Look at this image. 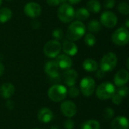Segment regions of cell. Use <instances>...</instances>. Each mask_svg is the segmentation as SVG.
Segmentation results:
<instances>
[{"label":"cell","instance_id":"6da1fadb","mask_svg":"<svg viewBox=\"0 0 129 129\" xmlns=\"http://www.w3.org/2000/svg\"><path fill=\"white\" fill-rule=\"evenodd\" d=\"M85 25L82 21L76 20L69 25L67 31V38L68 40L72 42L77 41L80 39L83 36H85Z\"/></svg>","mask_w":129,"mask_h":129},{"label":"cell","instance_id":"7a4b0ae2","mask_svg":"<svg viewBox=\"0 0 129 129\" xmlns=\"http://www.w3.org/2000/svg\"><path fill=\"white\" fill-rule=\"evenodd\" d=\"M116 87L110 82H104L100 84L96 88L97 97L102 101L108 100L116 93Z\"/></svg>","mask_w":129,"mask_h":129},{"label":"cell","instance_id":"3957f363","mask_svg":"<svg viewBox=\"0 0 129 129\" xmlns=\"http://www.w3.org/2000/svg\"><path fill=\"white\" fill-rule=\"evenodd\" d=\"M67 95V88L60 84H54L49 88L48 91V96L49 99L54 102L63 101Z\"/></svg>","mask_w":129,"mask_h":129},{"label":"cell","instance_id":"277c9868","mask_svg":"<svg viewBox=\"0 0 129 129\" xmlns=\"http://www.w3.org/2000/svg\"><path fill=\"white\" fill-rule=\"evenodd\" d=\"M57 17L61 22L64 23H70L75 17V9L70 4L63 3L58 8Z\"/></svg>","mask_w":129,"mask_h":129},{"label":"cell","instance_id":"5b68a950","mask_svg":"<svg viewBox=\"0 0 129 129\" xmlns=\"http://www.w3.org/2000/svg\"><path fill=\"white\" fill-rule=\"evenodd\" d=\"M118 63V58L116 54L113 52H108L105 54L101 60V70L104 72H111L113 71Z\"/></svg>","mask_w":129,"mask_h":129},{"label":"cell","instance_id":"8992f818","mask_svg":"<svg viewBox=\"0 0 129 129\" xmlns=\"http://www.w3.org/2000/svg\"><path fill=\"white\" fill-rule=\"evenodd\" d=\"M62 49V45L57 40H50L45 43L43 48L45 55L49 58L57 57Z\"/></svg>","mask_w":129,"mask_h":129},{"label":"cell","instance_id":"52a82bcc","mask_svg":"<svg viewBox=\"0 0 129 129\" xmlns=\"http://www.w3.org/2000/svg\"><path fill=\"white\" fill-rule=\"evenodd\" d=\"M112 42L118 46L126 45L129 42V32L126 28H119L111 36Z\"/></svg>","mask_w":129,"mask_h":129},{"label":"cell","instance_id":"ba28073f","mask_svg":"<svg viewBox=\"0 0 129 129\" xmlns=\"http://www.w3.org/2000/svg\"><path fill=\"white\" fill-rule=\"evenodd\" d=\"M81 93L85 97H91L95 90L96 83L93 78L90 76L84 77L79 84Z\"/></svg>","mask_w":129,"mask_h":129},{"label":"cell","instance_id":"9c48e42d","mask_svg":"<svg viewBox=\"0 0 129 129\" xmlns=\"http://www.w3.org/2000/svg\"><path fill=\"white\" fill-rule=\"evenodd\" d=\"M117 17L116 15L110 11H104L101 15V23L107 28H113L117 24Z\"/></svg>","mask_w":129,"mask_h":129},{"label":"cell","instance_id":"30bf717a","mask_svg":"<svg viewBox=\"0 0 129 129\" xmlns=\"http://www.w3.org/2000/svg\"><path fill=\"white\" fill-rule=\"evenodd\" d=\"M23 11L24 14L28 17L32 19H36V17L40 16L42 13V8L39 4L34 2H31L25 5Z\"/></svg>","mask_w":129,"mask_h":129},{"label":"cell","instance_id":"8fae6325","mask_svg":"<svg viewBox=\"0 0 129 129\" xmlns=\"http://www.w3.org/2000/svg\"><path fill=\"white\" fill-rule=\"evenodd\" d=\"M60 111L63 116L71 119L77 113V107L74 102L71 101H64L60 104Z\"/></svg>","mask_w":129,"mask_h":129},{"label":"cell","instance_id":"7c38bea8","mask_svg":"<svg viewBox=\"0 0 129 129\" xmlns=\"http://www.w3.org/2000/svg\"><path fill=\"white\" fill-rule=\"evenodd\" d=\"M129 80V73L128 70L122 69L119 70L114 76V83L117 87L125 85Z\"/></svg>","mask_w":129,"mask_h":129},{"label":"cell","instance_id":"4fadbf2b","mask_svg":"<svg viewBox=\"0 0 129 129\" xmlns=\"http://www.w3.org/2000/svg\"><path fill=\"white\" fill-rule=\"evenodd\" d=\"M37 119L42 123L48 124L51 122L54 119V113L48 107H43L40 109L37 113Z\"/></svg>","mask_w":129,"mask_h":129},{"label":"cell","instance_id":"5bb4252c","mask_svg":"<svg viewBox=\"0 0 129 129\" xmlns=\"http://www.w3.org/2000/svg\"><path fill=\"white\" fill-rule=\"evenodd\" d=\"M63 81L68 87L76 85L78 79V73L73 69H67L63 73Z\"/></svg>","mask_w":129,"mask_h":129},{"label":"cell","instance_id":"9a60e30c","mask_svg":"<svg viewBox=\"0 0 129 129\" xmlns=\"http://www.w3.org/2000/svg\"><path fill=\"white\" fill-rule=\"evenodd\" d=\"M110 126L112 129H128V119L124 116H119L112 120Z\"/></svg>","mask_w":129,"mask_h":129},{"label":"cell","instance_id":"2e32d148","mask_svg":"<svg viewBox=\"0 0 129 129\" xmlns=\"http://www.w3.org/2000/svg\"><path fill=\"white\" fill-rule=\"evenodd\" d=\"M56 63L58 65V67L62 69V70H67L70 69V67L73 66V60L70 58V56L65 54H59L57 57L56 59Z\"/></svg>","mask_w":129,"mask_h":129},{"label":"cell","instance_id":"e0dca14e","mask_svg":"<svg viewBox=\"0 0 129 129\" xmlns=\"http://www.w3.org/2000/svg\"><path fill=\"white\" fill-rule=\"evenodd\" d=\"M15 93V87L10 82H5L0 86V95L5 99H10Z\"/></svg>","mask_w":129,"mask_h":129},{"label":"cell","instance_id":"ac0fdd59","mask_svg":"<svg viewBox=\"0 0 129 129\" xmlns=\"http://www.w3.org/2000/svg\"><path fill=\"white\" fill-rule=\"evenodd\" d=\"M44 70L49 77H54V76L60 75L59 73L58 65L54 60L48 61L44 67Z\"/></svg>","mask_w":129,"mask_h":129},{"label":"cell","instance_id":"d6986e66","mask_svg":"<svg viewBox=\"0 0 129 129\" xmlns=\"http://www.w3.org/2000/svg\"><path fill=\"white\" fill-rule=\"evenodd\" d=\"M63 51L65 53V54L68 56H75L78 53V47L77 45L72 41L70 40H65L63 43L62 46Z\"/></svg>","mask_w":129,"mask_h":129},{"label":"cell","instance_id":"ffe728a7","mask_svg":"<svg viewBox=\"0 0 129 129\" xmlns=\"http://www.w3.org/2000/svg\"><path fill=\"white\" fill-rule=\"evenodd\" d=\"M82 67L85 71L92 73V72H95V71H97V70H98V63L96 60H94L91 58H88L83 61Z\"/></svg>","mask_w":129,"mask_h":129},{"label":"cell","instance_id":"44dd1931","mask_svg":"<svg viewBox=\"0 0 129 129\" xmlns=\"http://www.w3.org/2000/svg\"><path fill=\"white\" fill-rule=\"evenodd\" d=\"M12 11L8 8H0V23H5L12 17Z\"/></svg>","mask_w":129,"mask_h":129},{"label":"cell","instance_id":"7402d4cb","mask_svg":"<svg viewBox=\"0 0 129 129\" xmlns=\"http://www.w3.org/2000/svg\"><path fill=\"white\" fill-rule=\"evenodd\" d=\"M90 17V12L85 8H80L75 11V17L79 21H83L88 19Z\"/></svg>","mask_w":129,"mask_h":129},{"label":"cell","instance_id":"603a6c76","mask_svg":"<svg viewBox=\"0 0 129 129\" xmlns=\"http://www.w3.org/2000/svg\"><path fill=\"white\" fill-rule=\"evenodd\" d=\"M87 9L89 12L98 13L101 9V5L98 0H89L87 2Z\"/></svg>","mask_w":129,"mask_h":129},{"label":"cell","instance_id":"cb8c5ba5","mask_svg":"<svg viewBox=\"0 0 129 129\" xmlns=\"http://www.w3.org/2000/svg\"><path fill=\"white\" fill-rule=\"evenodd\" d=\"M81 129H101V125L95 119H88L82 124Z\"/></svg>","mask_w":129,"mask_h":129},{"label":"cell","instance_id":"d4e9b609","mask_svg":"<svg viewBox=\"0 0 129 129\" xmlns=\"http://www.w3.org/2000/svg\"><path fill=\"white\" fill-rule=\"evenodd\" d=\"M102 25L97 20H91L88 24V30L91 33H98L101 30Z\"/></svg>","mask_w":129,"mask_h":129},{"label":"cell","instance_id":"484cf974","mask_svg":"<svg viewBox=\"0 0 129 129\" xmlns=\"http://www.w3.org/2000/svg\"><path fill=\"white\" fill-rule=\"evenodd\" d=\"M84 42H85V44L86 45H88V47H93L96 44L97 40H96L95 36L93 34L87 33V34L85 35Z\"/></svg>","mask_w":129,"mask_h":129},{"label":"cell","instance_id":"4316f807","mask_svg":"<svg viewBox=\"0 0 129 129\" xmlns=\"http://www.w3.org/2000/svg\"><path fill=\"white\" fill-rule=\"evenodd\" d=\"M115 115V112L114 110L111 107H106L104 110L103 112V117L104 119L106 120H110L114 117Z\"/></svg>","mask_w":129,"mask_h":129},{"label":"cell","instance_id":"83f0119b","mask_svg":"<svg viewBox=\"0 0 129 129\" xmlns=\"http://www.w3.org/2000/svg\"><path fill=\"white\" fill-rule=\"evenodd\" d=\"M118 11L119 13L124 15H128L129 14V5L128 2H122L118 5Z\"/></svg>","mask_w":129,"mask_h":129},{"label":"cell","instance_id":"f1b7e54d","mask_svg":"<svg viewBox=\"0 0 129 129\" xmlns=\"http://www.w3.org/2000/svg\"><path fill=\"white\" fill-rule=\"evenodd\" d=\"M79 93H80L79 89L75 85L70 87V88L67 90V94H69V96L72 98L78 97L79 95Z\"/></svg>","mask_w":129,"mask_h":129},{"label":"cell","instance_id":"f546056e","mask_svg":"<svg viewBox=\"0 0 129 129\" xmlns=\"http://www.w3.org/2000/svg\"><path fill=\"white\" fill-rule=\"evenodd\" d=\"M129 92L128 87L126 85H123L121 87H119V88L117 89V91H116V93H117L119 96H121L122 98H125L128 96Z\"/></svg>","mask_w":129,"mask_h":129},{"label":"cell","instance_id":"4dcf8cb0","mask_svg":"<svg viewBox=\"0 0 129 129\" xmlns=\"http://www.w3.org/2000/svg\"><path fill=\"white\" fill-rule=\"evenodd\" d=\"M52 36L55 39V40H61L63 38V31L60 28L55 29L52 33Z\"/></svg>","mask_w":129,"mask_h":129},{"label":"cell","instance_id":"1f68e13d","mask_svg":"<svg viewBox=\"0 0 129 129\" xmlns=\"http://www.w3.org/2000/svg\"><path fill=\"white\" fill-rule=\"evenodd\" d=\"M112 102L116 105H120L122 103V98L119 96L117 93H115L111 98Z\"/></svg>","mask_w":129,"mask_h":129},{"label":"cell","instance_id":"d6a6232c","mask_svg":"<svg viewBox=\"0 0 129 129\" xmlns=\"http://www.w3.org/2000/svg\"><path fill=\"white\" fill-rule=\"evenodd\" d=\"M63 126L65 129H73L75 127V122L72 119H67L64 123H63Z\"/></svg>","mask_w":129,"mask_h":129},{"label":"cell","instance_id":"836d02e7","mask_svg":"<svg viewBox=\"0 0 129 129\" xmlns=\"http://www.w3.org/2000/svg\"><path fill=\"white\" fill-rule=\"evenodd\" d=\"M116 5V0H105L104 2V7L105 8H113Z\"/></svg>","mask_w":129,"mask_h":129},{"label":"cell","instance_id":"e575fe53","mask_svg":"<svg viewBox=\"0 0 129 129\" xmlns=\"http://www.w3.org/2000/svg\"><path fill=\"white\" fill-rule=\"evenodd\" d=\"M5 106H6V108L8 110H12L14 108V102L11 99H8L6 103H5Z\"/></svg>","mask_w":129,"mask_h":129},{"label":"cell","instance_id":"d590c367","mask_svg":"<svg viewBox=\"0 0 129 129\" xmlns=\"http://www.w3.org/2000/svg\"><path fill=\"white\" fill-rule=\"evenodd\" d=\"M30 25H31V27L33 29H38L39 27H40V22L36 19L33 20L30 23Z\"/></svg>","mask_w":129,"mask_h":129},{"label":"cell","instance_id":"8d00e7d4","mask_svg":"<svg viewBox=\"0 0 129 129\" xmlns=\"http://www.w3.org/2000/svg\"><path fill=\"white\" fill-rule=\"evenodd\" d=\"M97 73H96V77L98 78V79H103L104 76H105V72H104L103 70H101V69L100 70H97V71H96Z\"/></svg>","mask_w":129,"mask_h":129},{"label":"cell","instance_id":"74e56055","mask_svg":"<svg viewBox=\"0 0 129 129\" xmlns=\"http://www.w3.org/2000/svg\"><path fill=\"white\" fill-rule=\"evenodd\" d=\"M47 3L50 5V6H57L59 5L60 3V0H46Z\"/></svg>","mask_w":129,"mask_h":129},{"label":"cell","instance_id":"f35d334b","mask_svg":"<svg viewBox=\"0 0 129 129\" xmlns=\"http://www.w3.org/2000/svg\"><path fill=\"white\" fill-rule=\"evenodd\" d=\"M4 72H5V67H4V65L0 62V76H2L4 74Z\"/></svg>","mask_w":129,"mask_h":129},{"label":"cell","instance_id":"ab89813d","mask_svg":"<svg viewBox=\"0 0 129 129\" xmlns=\"http://www.w3.org/2000/svg\"><path fill=\"white\" fill-rule=\"evenodd\" d=\"M70 4H73V5H74V4H78L79 2H80L82 0H67Z\"/></svg>","mask_w":129,"mask_h":129},{"label":"cell","instance_id":"60d3db41","mask_svg":"<svg viewBox=\"0 0 129 129\" xmlns=\"http://www.w3.org/2000/svg\"><path fill=\"white\" fill-rule=\"evenodd\" d=\"M125 25H126V29H128L129 27V20L128 18L126 20V22H125Z\"/></svg>","mask_w":129,"mask_h":129},{"label":"cell","instance_id":"b9f144b4","mask_svg":"<svg viewBox=\"0 0 129 129\" xmlns=\"http://www.w3.org/2000/svg\"><path fill=\"white\" fill-rule=\"evenodd\" d=\"M50 129H60V128L58 126H57V125H52Z\"/></svg>","mask_w":129,"mask_h":129},{"label":"cell","instance_id":"7bdbcfd3","mask_svg":"<svg viewBox=\"0 0 129 129\" xmlns=\"http://www.w3.org/2000/svg\"><path fill=\"white\" fill-rule=\"evenodd\" d=\"M67 0H60V3L63 4V3H67Z\"/></svg>","mask_w":129,"mask_h":129},{"label":"cell","instance_id":"ee69618b","mask_svg":"<svg viewBox=\"0 0 129 129\" xmlns=\"http://www.w3.org/2000/svg\"><path fill=\"white\" fill-rule=\"evenodd\" d=\"M128 62H129V58H128V59H127V62H126V65H127V69H128V68H129Z\"/></svg>","mask_w":129,"mask_h":129},{"label":"cell","instance_id":"f6af8a7d","mask_svg":"<svg viewBox=\"0 0 129 129\" xmlns=\"http://www.w3.org/2000/svg\"><path fill=\"white\" fill-rule=\"evenodd\" d=\"M2 0H0V6H1V5H2Z\"/></svg>","mask_w":129,"mask_h":129},{"label":"cell","instance_id":"bcb514c9","mask_svg":"<svg viewBox=\"0 0 129 129\" xmlns=\"http://www.w3.org/2000/svg\"><path fill=\"white\" fill-rule=\"evenodd\" d=\"M6 1H11V0H6Z\"/></svg>","mask_w":129,"mask_h":129},{"label":"cell","instance_id":"7dc6e473","mask_svg":"<svg viewBox=\"0 0 129 129\" xmlns=\"http://www.w3.org/2000/svg\"><path fill=\"white\" fill-rule=\"evenodd\" d=\"M33 129H39V128H33Z\"/></svg>","mask_w":129,"mask_h":129}]
</instances>
